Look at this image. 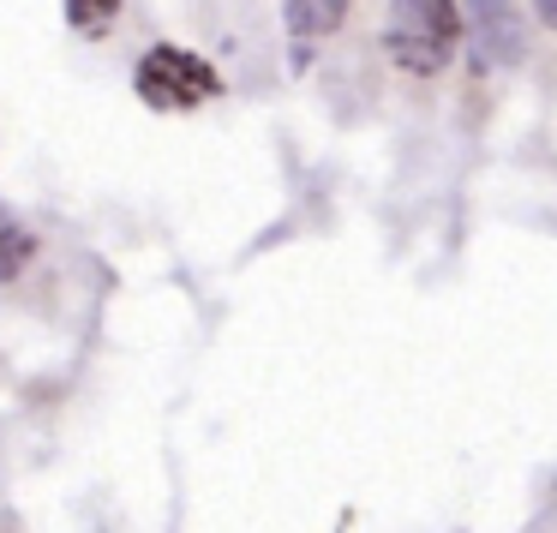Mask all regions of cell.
I'll list each match as a JSON object with an SVG mask.
<instances>
[{"label": "cell", "instance_id": "cell-6", "mask_svg": "<svg viewBox=\"0 0 557 533\" xmlns=\"http://www.w3.org/2000/svg\"><path fill=\"white\" fill-rule=\"evenodd\" d=\"M121 13V0H66L73 30H109V18Z\"/></svg>", "mask_w": 557, "mask_h": 533}, {"label": "cell", "instance_id": "cell-7", "mask_svg": "<svg viewBox=\"0 0 557 533\" xmlns=\"http://www.w3.org/2000/svg\"><path fill=\"white\" fill-rule=\"evenodd\" d=\"M533 13H540V18H545V25H552V30H557V0H533Z\"/></svg>", "mask_w": 557, "mask_h": 533}, {"label": "cell", "instance_id": "cell-4", "mask_svg": "<svg viewBox=\"0 0 557 533\" xmlns=\"http://www.w3.org/2000/svg\"><path fill=\"white\" fill-rule=\"evenodd\" d=\"M282 13H288L294 37L312 42V37H330V30L348 18V0H282Z\"/></svg>", "mask_w": 557, "mask_h": 533}, {"label": "cell", "instance_id": "cell-3", "mask_svg": "<svg viewBox=\"0 0 557 533\" xmlns=\"http://www.w3.org/2000/svg\"><path fill=\"white\" fill-rule=\"evenodd\" d=\"M461 37L480 66H516L528 54V18L516 0H461Z\"/></svg>", "mask_w": 557, "mask_h": 533}, {"label": "cell", "instance_id": "cell-1", "mask_svg": "<svg viewBox=\"0 0 557 533\" xmlns=\"http://www.w3.org/2000/svg\"><path fill=\"white\" fill-rule=\"evenodd\" d=\"M456 42H461V7L456 0H389L384 49L401 73H413V78L444 73Z\"/></svg>", "mask_w": 557, "mask_h": 533}, {"label": "cell", "instance_id": "cell-2", "mask_svg": "<svg viewBox=\"0 0 557 533\" xmlns=\"http://www.w3.org/2000/svg\"><path fill=\"white\" fill-rule=\"evenodd\" d=\"M138 97L150 102L157 114H186L198 109V102L222 97V73L205 61V54L193 49H174V42H157V49L138 61Z\"/></svg>", "mask_w": 557, "mask_h": 533}, {"label": "cell", "instance_id": "cell-5", "mask_svg": "<svg viewBox=\"0 0 557 533\" xmlns=\"http://www.w3.org/2000/svg\"><path fill=\"white\" fill-rule=\"evenodd\" d=\"M30 258H37V234H30L13 210L0 204V282H13Z\"/></svg>", "mask_w": 557, "mask_h": 533}]
</instances>
